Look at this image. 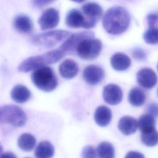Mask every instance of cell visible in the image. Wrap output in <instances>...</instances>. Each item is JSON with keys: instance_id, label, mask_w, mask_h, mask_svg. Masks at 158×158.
I'll return each mask as SVG.
<instances>
[{"instance_id": "obj_1", "label": "cell", "mask_w": 158, "mask_h": 158, "mask_svg": "<svg viewBox=\"0 0 158 158\" xmlns=\"http://www.w3.org/2000/svg\"><path fill=\"white\" fill-rule=\"evenodd\" d=\"M130 22L127 10L122 6L109 8L102 18V25L106 31L114 35H120L127 30Z\"/></svg>"}, {"instance_id": "obj_2", "label": "cell", "mask_w": 158, "mask_h": 158, "mask_svg": "<svg viewBox=\"0 0 158 158\" xmlns=\"http://www.w3.org/2000/svg\"><path fill=\"white\" fill-rule=\"evenodd\" d=\"M65 54L59 49L52 50L44 54L30 57L24 60L18 67V71L28 72L46 67V65L56 63L60 60Z\"/></svg>"}, {"instance_id": "obj_3", "label": "cell", "mask_w": 158, "mask_h": 158, "mask_svg": "<svg viewBox=\"0 0 158 158\" xmlns=\"http://www.w3.org/2000/svg\"><path fill=\"white\" fill-rule=\"evenodd\" d=\"M31 78L36 88L45 92L52 91L57 86V77L52 69L49 67L46 66L34 70Z\"/></svg>"}, {"instance_id": "obj_4", "label": "cell", "mask_w": 158, "mask_h": 158, "mask_svg": "<svg viewBox=\"0 0 158 158\" xmlns=\"http://www.w3.org/2000/svg\"><path fill=\"white\" fill-rule=\"evenodd\" d=\"M27 119L25 112L17 106L8 104L0 107V124L20 127L25 124Z\"/></svg>"}, {"instance_id": "obj_5", "label": "cell", "mask_w": 158, "mask_h": 158, "mask_svg": "<svg viewBox=\"0 0 158 158\" xmlns=\"http://www.w3.org/2000/svg\"><path fill=\"white\" fill-rule=\"evenodd\" d=\"M70 35L69 31L56 30L36 34L31 38V43L37 46L52 48Z\"/></svg>"}, {"instance_id": "obj_6", "label": "cell", "mask_w": 158, "mask_h": 158, "mask_svg": "<svg viewBox=\"0 0 158 158\" xmlns=\"http://www.w3.org/2000/svg\"><path fill=\"white\" fill-rule=\"evenodd\" d=\"M101 49V41L93 36L83 40L77 46L75 53L83 60H93L99 56Z\"/></svg>"}, {"instance_id": "obj_7", "label": "cell", "mask_w": 158, "mask_h": 158, "mask_svg": "<svg viewBox=\"0 0 158 158\" xmlns=\"http://www.w3.org/2000/svg\"><path fill=\"white\" fill-rule=\"evenodd\" d=\"M81 11L86 19V29L94 27L102 15V9L101 6L94 2L83 4Z\"/></svg>"}, {"instance_id": "obj_8", "label": "cell", "mask_w": 158, "mask_h": 158, "mask_svg": "<svg viewBox=\"0 0 158 158\" xmlns=\"http://www.w3.org/2000/svg\"><path fill=\"white\" fill-rule=\"evenodd\" d=\"M93 36H94V33L89 30L75 33L70 35L62 44L59 49L65 55L73 54L75 53L77 46L83 40Z\"/></svg>"}, {"instance_id": "obj_9", "label": "cell", "mask_w": 158, "mask_h": 158, "mask_svg": "<svg viewBox=\"0 0 158 158\" xmlns=\"http://www.w3.org/2000/svg\"><path fill=\"white\" fill-rule=\"evenodd\" d=\"M60 20L58 10L55 8H49L45 10L38 19V24L43 30L54 28L57 26Z\"/></svg>"}, {"instance_id": "obj_10", "label": "cell", "mask_w": 158, "mask_h": 158, "mask_svg": "<svg viewBox=\"0 0 158 158\" xmlns=\"http://www.w3.org/2000/svg\"><path fill=\"white\" fill-rule=\"evenodd\" d=\"M104 78L103 69L96 65H89L86 67L83 72V78L90 85L100 83Z\"/></svg>"}, {"instance_id": "obj_11", "label": "cell", "mask_w": 158, "mask_h": 158, "mask_svg": "<svg viewBox=\"0 0 158 158\" xmlns=\"http://www.w3.org/2000/svg\"><path fill=\"white\" fill-rule=\"evenodd\" d=\"M102 96L104 101L110 105L119 104L123 98L120 88L115 84H109L104 87Z\"/></svg>"}, {"instance_id": "obj_12", "label": "cell", "mask_w": 158, "mask_h": 158, "mask_svg": "<svg viewBox=\"0 0 158 158\" xmlns=\"http://www.w3.org/2000/svg\"><path fill=\"white\" fill-rule=\"evenodd\" d=\"M138 84L143 88L151 89L157 82V77L156 73L150 68H143L139 70L136 75Z\"/></svg>"}, {"instance_id": "obj_13", "label": "cell", "mask_w": 158, "mask_h": 158, "mask_svg": "<svg viewBox=\"0 0 158 158\" xmlns=\"http://www.w3.org/2000/svg\"><path fill=\"white\" fill-rule=\"evenodd\" d=\"M65 24L67 27L72 28H85L86 19L83 13L76 9H72L68 11L65 17Z\"/></svg>"}, {"instance_id": "obj_14", "label": "cell", "mask_w": 158, "mask_h": 158, "mask_svg": "<svg viewBox=\"0 0 158 158\" xmlns=\"http://www.w3.org/2000/svg\"><path fill=\"white\" fill-rule=\"evenodd\" d=\"M59 71L63 78L71 79L78 74L79 68L76 62L71 59H66L60 64Z\"/></svg>"}, {"instance_id": "obj_15", "label": "cell", "mask_w": 158, "mask_h": 158, "mask_svg": "<svg viewBox=\"0 0 158 158\" xmlns=\"http://www.w3.org/2000/svg\"><path fill=\"white\" fill-rule=\"evenodd\" d=\"M13 25L18 31L22 33H28L31 31L33 25L30 18L24 14H19L14 19Z\"/></svg>"}, {"instance_id": "obj_16", "label": "cell", "mask_w": 158, "mask_h": 158, "mask_svg": "<svg viewBox=\"0 0 158 158\" xmlns=\"http://www.w3.org/2000/svg\"><path fill=\"white\" fill-rule=\"evenodd\" d=\"M94 118L98 125L102 127H106L112 119L111 110L106 106H100L96 109Z\"/></svg>"}, {"instance_id": "obj_17", "label": "cell", "mask_w": 158, "mask_h": 158, "mask_svg": "<svg viewBox=\"0 0 158 158\" xmlns=\"http://www.w3.org/2000/svg\"><path fill=\"white\" fill-rule=\"evenodd\" d=\"M119 130L125 135H130L133 134L137 130V120L130 116L122 117L118 124Z\"/></svg>"}, {"instance_id": "obj_18", "label": "cell", "mask_w": 158, "mask_h": 158, "mask_svg": "<svg viewBox=\"0 0 158 158\" xmlns=\"http://www.w3.org/2000/svg\"><path fill=\"white\" fill-rule=\"evenodd\" d=\"M10 97L13 101L17 103H24L30 98L31 92L25 86L17 85L12 89Z\"/></svg>"}, {"instance_id": "obj_19", "label": "cell", "mask_w": 158, "mask_h": 158, "mask_svg": "<svg viewBox=\"0 0 158 158\" xmlns=\"http://www.w3.org/2000/svg\"><path fill=\"white\" fill-rule=\"evenodd\" d=\"M110 64L114 70L123 71L129 68L131 60L126 54L122 52H117L111 57Z\"/></svg>"}, {"instance_id": "obj_20", "label": "cell", "mask_w": 158, "mask_h": 158, "mask_svg": "<svg viewBox=\"0 0 158 158\" xmlns=\"http://www.w3.org/2000/svg\"><path fill=\"white\" fill-rule=\"evenodd\" d=\"M54 154L53 145L48 141L40 142L35 151L36 158H52Z\"/></svg>"}, {"instance_id": "obj_21", "label": "cell", "mask_w": 158, "mask_h": 158, "mask_svg": "<svg viewBox=\"0 0 158 158\" xmlns=\"http://www.w3.org/2000/svg\"><path fill=\"white\" fill-rule=\"evenodd\" d=\"M146 99L145 93L139 88H132L128 94V101L130 103L135 107H139L143 105Z\"/></svg>"}, {"instance_id": "obj_22", "label": "cell", "mask_w": 158, "mask_h": 158, "mask_svg": "<svg viewBox=\"0 0 158 158\" xmlns=\"http://www.w3.org/2000/svg\"><path fill=\"white\" fill-rule=\"evenodd\" d=\"M138 127L141 133L156 129V120L153 116L148 114H143L139 118Z\"/></svg>"}, {"instance_id": "obj_23", "label": "cell", "mask_w": 158, "mask_h": 158, "mask_svg": "<svg viewBox=\"0 0 158 158\" xmlns=\"http://www.w3.org/2000/svg\"><path fill=\"white\" fill-rule=\"evenodd\" d=\"M36 138L30 133H23L18 138L19 147L24 151H31L36 145Z\"/></svg>"}, {"instance_id": "obj_24", "label": "cell", "mask_w": 158, "mask_h": 158, "mask_svg": "<svg viewBox=\"0 0 158 158\" xmlns=\"http://www.w3.org/2000/svg\"><path fill=\"white\" fill-rule=\"evenodd\" d=\"M96 153L98 158H114L115 151L112 144L109 142L101 143L97 149Z\"/></svg>"}, {"instance_id": "obj_25", "label": "cell", "mask_w": 158, "mask_h": 158, "mask_svg": "<svg viewBox=\"0 0 158 158\" xmlns=\"http://www.w3.org/2000/svg\"><path fill=\"white\" fill-rule=\"evenodd\" d=\"M142 143L147 146L152 147L158 144V131L155 129L151 131L141 133Z\"/></svg>"}, {"instance_id": "obj_26", "label": "cell", "mask_w": 158, "mask_h": 158, "mask_svg": "<svg viewBox=\"0 0 158 158\" xmlns=\"http://www.w3.org/2000/svg\"><path fill=\"white\" fill-rule=\"evenodd\" d=\"M144 41L150 44L158 43V27H152L148 29L143 35Z\"/></svg>"}, {"instance_id": "obj_27", "label": "cell", "mask_w": 158, "mask_h": 158, "mask_svg": "<svg viewBox=\"0 0 158 158\" xmlns=\"http://www.w3.org/2000/svg\"><path fill=\"white\" fill-rule=\"evenodd\" d=\"M97 156L96 150L91 146H85L81 152L83 158H96Z\"/></svg>"}, {"instance_id": "obj_28", "label": "cell", "mask_w": 158, "mask_h": 158, "mask_svg": "<svg viewBox=\"0 0 158 158\" xmlns=\"http://www.w3.org/2000/svg\"><path fill=\"white\" fill-rule=\"evenodd\" d=\"M148 23L149 28L157 27L158 25V14L152 13L148 15Z\"/></svg>"}, {"instance_id": "obj_29", "label": "cell", "mask_w": 158, "mask_h": 158, "mask_svg": "<svg viewBox=\"0 0 158 158\" xmlns=\"http://www.w3.org/2000/svg\"><path fill=\"white\" fill-rule=\"evenodd\" d=\"M147 112L148 114L154 117H158V104L156 103H151L148 106Z\"/></svg>"}, {"instance_id": "obj_30", "label": "cell", "mask_w": 158, "mask_h": 158, "mask_svg": "<svg viewBox=\"0 0 158 158\" xmlns=\"http://www.w3.org/2000/svg\"><path fill=\"white\" fill-rule=\"evenodd\" d=\"M133 56L136 59L143 60L146 58V53L142 49L136 48L133 51Z\"/></svg>"}, {"instance_id": "obj_31", "label": "cell", "mask_w": 158, "mask_h": 158, "mask_svg": "<svg viewBox=\"0 0 158 158\" xmlns=\"http://www.w3.org/2000/svg\"><path fill=\"white\" fill-rule=\"evenodd\" d=\"M125 158H144V156L139 152L130 151L127 154Z\"/></svg>"}, {"instance_id": "obj_32", "label": "cell", "mask_w": 158, "mask_h": 158, "mask_svg": "<svg viewBox=\"0 0 158 158\" xmlns=\"http://www.w3.org/2000/svg\"><path fill=\"white\" fill-rule=\"evenodd\" d=\"M52 2L51 1H45V0H41V1H34L32 2L34 6L37 7H41L45 6L50 3Z\"/></svg>"}, {"instance_id": "obj_33", "label": "cell", "mask_w": 158, "mask_h": 158, "mask_svg": "<svg viewBox=\"0 0 158 158\" xmlns=\"http://www.w3.org/2000/svg\"><path fill=\"white\" fill-rule=\"evenodd\" d=\"M0 158H17V157L11 152H6L1 155Z\"/></svg>"}, {"instance_id": "obj_34", "label": "cell", "mask_w": 158, "mask_h": 158, "mask_svg": "<svg viewBox=\"0 0 158 158\" xmlns=\"http://www.w3.org/2000/svg\"><path fill=\"white\" fill-rule=\"evenodd\" d=\"M2 145L0 143V156L2 154Z\"/></svg>"}, {"instance_id": "obj_35", "label": "cell", "mask_w": 158, "mask_h": 158, "mask_svg": "<svg viewBox=\"0 0 158 158\" xmlns=\"http://www.w3.org/2000/svg\"><path fill=\"white\" fill-rule=\"evenodd\" d=\"M157 69H158V64H157Z\"/></svg>"}, {"instance_id": "obj_36", "label": "cell", "mask_w": 158, "mask_h": 158, "mask_svg": "<svg viewBox=\"0 0 158 158\" xmlns=\"http://www.w3.org/2000/svg\"><path fill=\"white\" fill-rule=\"evenodd\" d=\"M26 158H29V157H26Z\"/></svg>"}, {"instance_id": "obj_37", "label": "cell", "mask_w": 158, "mask_h": 158, "mask_svg": "<svg viewBox=\"0 0 158 158\" xmlns=\"http://www.w3.org/2000/svg\"><path fill=\"white\" fill-rule=\"evenodd\" d=\"M157 93H158V91H157Z\"/></svg>"}]
</instances>
